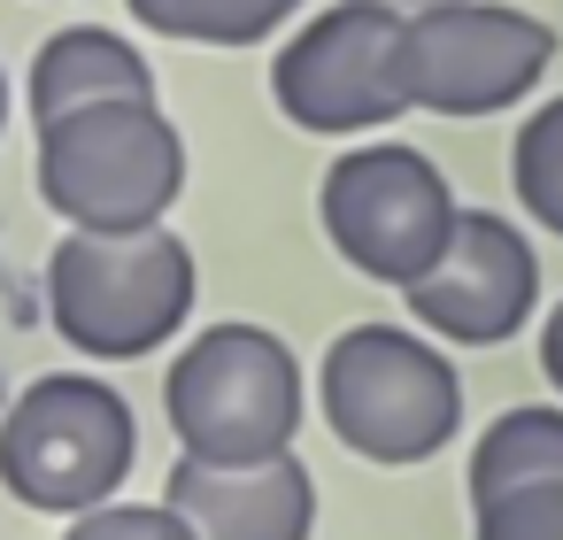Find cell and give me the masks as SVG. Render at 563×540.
<instances>
[{
  "label": "cell",
  "instance_id": "cell-1",
  "mask_svg": "<svg viewBox=\"0 0 563 540\" xmlns=\"http://www.w3.org/2000/svg\"><path fill=\"white\" fill-rule=\"evenodd\" d=\"M201 301V263L178 232H70L47 263V317L93 363L155 355L186 332Z\"/></svg>",
  "mask_w": 563,
  "mask_h": 540
},
{
  "label": "cell",
  "instance_id": "cell-2",
  "mask_svg": "<svg viewBox=\"0 0 563 540\" xmlns=\"http://www.w3.org/2000/svg\"><path fill=\"white\" fill-rule=\"evenodd\" d=\"M163 409L178 455L194 463H271L309 417V378L294 348L263 324H201L163 371Z\"/></svg>",
  "mask_w": 563,
  "mask_h": 540
},
{
  "label": "cell",
  "instance_id": "cell-3",
  "mask_svg": "<svg viewBox=\"0 0 563 540\" xmlns=\"http://www.w3.org/2000/svg\"><path fill=\"white\" fill-rule=\"evenodd\" d=\"M186 194V140L155 101H93L40 124V201L70 232H147Z\"/></svg>",
  "mask_w": 563,
  "mask_h": 540
},
{
  "label": "cell",
  "instance_id": "cell-4",
  "mask_svg": "<svg viewBox=\"0 0 563 540\" xmlns=\"http://www.w3.org/2000/svg\"><path fill=\"white\" fill-rule=\"evenodd\" d=\"M317 401L340 448L363 463H424L463 425V378L432 332L409 324H347L317 363Z\"/></svg>",
  "mask_w": 563,
  "mask_h": 540
},
{
  "label": "cell",
  "instance_id": "cell-5",
  "mask_svg": "<svg viewBox=\"0 0 563 540\" xmlns=\"http://www.w3.org/2000/svg\"><path fill=\"white\" fill-rule=\"evenodd\" d=\"M132 463H140V417L93 371H47L9 401V425H0V486L24 509L86 517V509L124 494Z\"/></svg>",
  "mask_w": 563,
  "mask_h": 540
},
{
  "label": "cell",
  "instance_id": "cell-6",
  "mask_svg": "<svg viewBox=\"0 0 563 540\" xmlns=\"http://www.w3.org/2000/svg\"><path fill=\"white\" fill-rule=\"evenodd\" d=\"M401 9L378 0H332L317 9L271 63V101L294 132L309 140H355V132H386L401 124L409 101V70H401Z\"/></svg>",
  "mask_w": 563,
  "mask_h": 540
},
{
  "label": "cell",
  "instance_id": "cell-7",
  "mask_svg": "<svg viewBox=\"0 0 563 540\" xmlns=\"http://www.w3.org/2000/svg\"><path fill=\"white\" fill-rule=\"evenodd\" d=\"M317 217H324V240L340 247L347 271L409 294L440 263L463 201H455V186L440 178L432 155H417L401 140H371V147H347L324 170Z\"/></svg>",
  "mask_w": 563,
  "mask_h": 540
},
{
  "label": "cell",
  "instance_id": "cell-8",
  "mask_svg": "<svg viewBox=\"0 0 563 540\" xmlns=\"http://www.w3.org/2000/svg\"><path fill=\"white\" fill-rule=\"evenodd\" d=\"M548 63L555 32L509 0H432L401 24V70L424 117H501L548 78Z\"/></svg>",
  "mask_w": 563,
  "mask_h": 540
},
{
  "label": "cell",
  "instance_id": "cell-9",
  "mask_svg": "<svg viewBox=\"0 0 563 540\" xmlns=\"http://www.w3.org/2000/svg\"><path fill=\"white\" fill-rule=\"evenodd\" d=\"M409 317L432 340L455 348H501L509 332H525V317L540 309V255L525 247L517 224H501L494 209H463L440 263L401 294Z\"/></svg>",
  "mask_w": 563,
  "mask_h": 540
},
{
  "label": "cell",
  "instance_id": "cell-10",
  "mask_svg": "<svg viewBox=\"0 0 563 540\" xmlns=\"http://www.w3.org/2000/svg\"><path fill=\"white\" fill-rule=\"evenodd\" d=\"M163 502L201 532V540H309L317 532V478L301 471V455H271V463H170Z\"/></svg>",
  "mask_w": 563,
  "mask_h": 540
},
{
  "label": "cell",
  "instance_id": "cell-11",
  "mask_svg": "<svg viewBox=\"0 0 563 540\" xmlns=\"http://www.w3.org/2000/svg\"><path fill=\"white\" fill-rule=\"evenodd\" d=\"M24 101H32V124H55V117H70V109H93V101H155V70H147V55H140L124 32H109V24H70V32H55V40L32 55Z\"/></svg>",
  "mask_w": 563,
  "mask_h": 540
},
{
  "label": "cell",
  "instance_id": "cell-12",
  "mask_svg": "<svg viewBox=\"0 0 563 540\" xmlns=\"http://www.w3.org/2000/svg\"><path fill=\"white\" fill-rule=\"evenodd\" d=\"M540 478H563V409H548V401L501 409L471 448V502H494V494L540 486Z\"/></svg>",
  "mask_w": 563,
  "mask_h": 540
},
{
  "label": "cell",
  "instance_id": "cell-13",
  "mask_svg": "<svg viewBox=\"0 0 563 540\" xmlns=\"http://www.w3.org/2000/svg\"><path fill=\"white\" fill-rule=\"evenodd\" d=\"M286 16H301V0H132V24L194 47H255Z\"/></svg>",
  "mask_w": 563,
  "mask_h": 540
},
{
  "label": "cell",
  "instance_id": "cell-14",
  "mask_svg": "<svg viewBox=\"0 0 563 540\" xmlns=\"http://www.w3.org/2000/svg\"><path fill=\"white\" fill-rule=\"evenodd\" d=\"M509 178H517V201L540 232L563 240V93L540 101L525 124H517V147H509Z\"/></svg>",
  "mask_w": 563,
  "mask_h": 540
},
{
  "label": "cell",
  "instance_id": "cell-15",
  "mask_svg": "<svg viewBox=\"0 0 563 540\" xmlns=\"http://www.w3.org/2000/svg\"><path fill=\"white\" fill-rule=\"evenodd\" d=\"M471 540H563V478L471 502Z\"/></svg>",
  "mask_w": 563,
  "mask_h": 540
},
{
  "label": "cell",
  "instance_id": "cell-16",
  "mask_svg": "<svg viewBox=\"0 0 563 540\" xmlns=\"http://www.w3.org/2000/svg\"><path fill=\"white\" fill-rule=\"evenodd\" d=\"M63 540H201L170 502H101L86 517H70Z\"/></svg>",
  "mask_w": 563,
  "mask_h": 540
},
{
  "label": "cell",
  "instance_id": "cell-17",
  "mask_svg": "<svg viewBox=\"0 0 563 540\" xmlns=\"http://www.w3.org/2000/svg\"><path fill=\"white\" fill-rule=\"evenodd\" d=\"M540 371H548V386L563 394V301H555L548 324H540Z\"/></svg>",
  "mask_w": 563,
  "mask_h": 540
},
{
  "label": "cell",
  "instance_id": "cell-18",
  "mask_svg": "<svg viewBox=\"0 0 563 540\" xmlns=\"http://www.w3.org/2000/svg\"><path fill=\"white\" fill-rule=\"evenodd\" d=\"M378 9H401V16H417V9H432V0H378Z\"/></svg>",
  "mask_w": 563,
  "mask_h": 540
},
{
  "label": "cell",
  "instance_id": "cell-19",
  "mask_svg": "<svg viewBox=\"0 0 563 540\" xmlns=\"http://www.w3.org/2000/svg\"><path fill=\"white\" fill-rule=\"evenodd\" d=\"M0 124H9V78H0Z\"/></svg>",
  "mask_w": 563,
  "mask_h": 540
}]
</instances>
